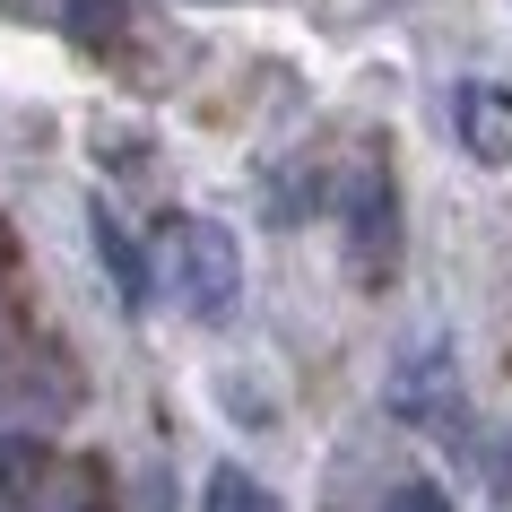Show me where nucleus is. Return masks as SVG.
Instances as JSON below:
<instances>
[{
  "mask_svg": "<svg viewBox=\"0 0 512 512\" xmlns=\"http://www.w3.org/2000/svg\"><path fill=\"white\" fill-rule=\"evenodd\" d=\"M165 287L191 322H226L243 304V243L217 217H174L165 226Z\"/></svg>",
  "mask_w": 512,
  "mask_h": 512,
  "instance_id": "nucleus-1",
  "label": "nucleus"
},
{
  "mask_svg": "<svg viewBox=\"0 0 512 512\" xmlns=\"http://www.w3.org/2000/svg\"><path fill=\"white\" fill-rule=\"evenodd\" d=\"M339 243H348V270L365 287L400 270V174L391 157H356L348 183H339Z\"/></svg>",
  "mask_w": 512,
  "mask_h": 512,
  "instance_id": "nucleus-2",
  "label": "nucleus"
},
{
  "mask_svg": "<svg viewBox=\"0 0 512 512\" xmlns=\"http://www.w3.org/2000/svg\"><path fill=\"white\" fill-rule=\"evenodd\" d=\"M382 408H391V417H408V426H426V434H452V426H460L452 339H417V348L391 365V382H382Z\"/></svg>",
  "mask_w": 512,
  "mask_h": 512,
  "instance_id": "nucleus-3",
  "label": "nucleus"
},
{
  "mask_svg": "<svg viewBox=\"0 0 512 512\" xmlns=\"http://www.w3.org/2000/svg\"><path fill=\"white\" fill-rule=\"evenodd\" d=\"M452 131L478 165H512V87L504 79H460L452 87Z\"/></svg>",
  "mask_w": 512,
  "mask_h": 512,
  "instance_id": "nucleus-4",
  "label": "nucleus"
},
{
  "mask_svg": "<svg viewBox=\"0 0 512 512\" xmlns=\"http://www.w3.org/2000/svg\"><path fill=\"white\" fill-rule=\"evenodd\" d=\"M87 243H96V261H105L113 296H122V313H148V296H157V270H148L139 235H131V226H122V217L105 209V200H87Z\"/></svg>",
  "mask_w": 512,
  "mask_h": 512,
  "instance_id": "nucleus-5",
  "label": "nucleus"
},
{
  "mask_svg": "<svg viewBox=\"0 0 512 512\" xmlns=\"http://www.w3.org/2000/svg\"><path fill=\"white\" fill-rule=\"evenodd\" d=\"M200 512H287V495L270 478H252L243 460H217L209 486H200Z\"/></svg>",
  "mask_w": 512,
  "mask_h": 512,
  "instance_id": "nucleus-6",
  "label": "nucleus"
},
{
  "mask_svg": "<svg viewBox=\"0 0 512 512\" xmlns=\"http://www.w3.org/2000/svg\"><path fill=\"white\" fill-rule=\"evenodd\" d=\"M382 512H460V504H452V486H434V478H400L382 495Z\"/></svg>",
  "mask_w": 512,
  "mask_h": 512,
  "instance_id": "nucleus-7",
  "label": "nucleus"
}]
</instances>
